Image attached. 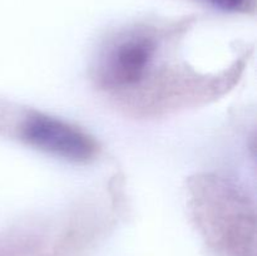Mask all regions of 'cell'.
I'll return each mask as SVG.
<instances>
[{
    "instance_id": "6da1fadb",
    "label": "cell",
    "mask_w": 257,
    "mask_h": 256,
    "mask_svg": "<svg viewBox=\"0 0 257 256\" xmlns=\"http://www.w3.org/2000/svg\"><path fill=\"white\" fill-rule=\"evenodd\" d=\"M158 42L143 32L119 38L108 48L100 67L108 87L132 88L146 79L157 57Z\"/></svg>"
},
{
    "instance_id": "7a4b0ae2",
    "label": "cell",
    "mask_w": 257,
    "mask_h": 256,
    "mask_svg": "<svg viewBox=\"0 0 257 256\" xmlns=\"http://www.w3.org/2000/svg\"><path fill=\"white\" fill-rule=\"evenodd\" d=\"M22 136L33 147L72 162H87L95 153L94 142L85 133L58 118L39 113L24 120Z\"/></svg>"
},
{
    "instance_id": "3957f363",
    "label": "cell",
    "mask_w": 257,
    "mask_h": 256,
    "mask_svg": "<svg viewBox=\"0 0 257 256\" xmlns=\"http://www.w3.org/2000/svg\"><path fill=\"white\" fill-rule=\"evenodd\" d=\"M212 3L215 7L220 8L222 10H227V12H236L240 10L241 8L245 7L247 0H208Z\"/></svg>"
}]
</instances>
